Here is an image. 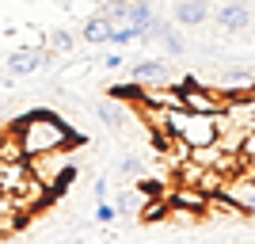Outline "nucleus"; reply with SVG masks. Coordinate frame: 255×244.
Masks as SVG:
<instances>
[{"label":"nucleus","mask_w":255,"mask_h":244,"mask_svg":"<svg viewBox=\"0 0 255 244\" xmlns=\"http://www.w3.org/2000/svg\"><path fill=\"white\" fill-rule=\"evenodd\" d=\"M15 138H19L23 157H38V153H53V149H76L84 141L65 118L50 115V111H31V115H23L19 126H15Z\"/></svg>","instance_id":"f257e3e1"},{"label":"nucleus","mask_w":255,"mask_h":244,"mask_svg":"<svg viewBox=\"0 0 255 244\" xmlns=\"http://www.w3.org/2000/svg\"><path fill=\"white\" fill-rule=\"evenodd\" d=\"M179 99H183V107H187V111H202V115H217V111H225V103H229L221 92L202 88L198 80H183Z\"/></svg>","instance_id":"f03ea898"},{"label":"nucleus","mask_w":255,"mask_h":244,"mask_svg":"<svg viewBox=\"0 0 255 244\" xmlns=\"http://www.w3.org/2000/svg\"><path fill=\"white\" fill-rule=\"evenodd\" d=\"M217 195H225L240 214H255V172L252 176H240V172L225 176V183H221Z\"/></svg>","instance_id":"7ed1b4c3"},{"label":"nucleus","mask_w":255,"mask_h":244,"mask_svg":"<svg viewBox=\"0 0 255 244\" xmlns=\"http://www.w3.org/2000/svg\"><path fill=\"white\" fill-rule=\"evenodd\" d=\"M96 115L103 118V126L111 130V134H126L129 126H133V111L126 107V99L122 96H107L96 103Z\"/></svg>","instance_id":"20e7f679"},{"label":"nucleus","mask_w":255,"mask_h":244,"mask_svg":"<svg viewBox=\"0 0 255 244\" xmlns=\"http://www.w3.org/2000/svg\"><path fill=\"white\" fill-rule=\"evenodd\" d=\"M213 19H217V27L229 34H240L252 27V8H248V0H225L221 8L213 11Z\"/></svg>","instance_id":"39448f33"},{"label":"nucleus","mask_w":255,"mask_h":244,"mask_svg":"<svg viewBox=\"0 0 255 244\" xmlns=\"http://www.w3.org/2000/svg\"><path fill=\"white\" fill-rule=\"evenodd\" d=\"M42 65H46V50H38V46H23V50L8 53L4 69H8V76H31V73H38Z\"/></svg>","instance_id":"423d86ee"},{"label":"nucleus","mask_w":255,"mask_h":244,"mask_svg":"<svg viewBox=\"0 0 255 244\" xmlns=\"http://www.w3.org/2000/svg\"><path fill=\"white\" fill-rule=\"evenodd\" d=\"M80 38H84L88 46H111L115 42V23L96 11V15H88V19L80 23Z\"/></svg>","instance_id":"0eeeda50"},{"label":"nucleus","mask_w":255,"mask_h":244,"mask_svg":"<svg viewBox=\"0 0 255 244\" xmlns=\"http://www.w3.org/2000/svg\"><path fill=\"white\" fill-rule=\"evenodd\" d=\"M133 80L137 84H164L168 80V65L160 61V57H141L133 65Z\"/></svg>","instance_id":"6e6552de"},{"label":"nucleus","mask_w":255,"mask_h":244,"mask_svg":"<svg viewBox=\"0 0 255 244\" xmlns=\"http://www.w3.org/2000/svg\"><path fill=\"white\" fill-rule=\"evenodd\" d=\"M210 15H213V8H206V4H194V0H175V19H179L183 27H202Z\"/></svg>","instance_id":"1a4fd4ad"},{"label":"nucleus","mask_w":255,"mask_h":244,"mask_svg":"<svg viewBox=\"0 0 255 244\" xmlns=\"http://www.w3.org/2000/svg\"><path fill=\"white\" fill-rule=\"evenodd\" d=\"M23 222H27V214L15 206V199H11V195H0V237L15 233Z\"/></svg>","instance_id":"9d476101"},{"label":"nucleus","mask_w":255,"mask_h":244,"mask_svg":"<svg viewBox=\"0 0 255 244\" xmlns=\"http://www.w3.org/2000/svg\"><path fill=\"white\" fill-rule=\"evenodd\" d=\"M145 199H149V191H145V187H122V191H118V214H137L141 206H145Z\"/></svg>","instance_id":"9b49d317"},{"label":"nucleus","mask_w":255,"mask_h":244,"mask_svg":"<svg viewBox=\"0 0 255 244\" xmlns=\"http://www.w3.org/2000/svg\"><path fill=\"white\" fill-rule=\"evenodd\" d=\"M46 46H50V53H61V57H69V53H73V34L57 27V31H50Z\"/></svg>","instance_id":"f8f14e48"},{"label":"nucleus","mask_w":255,"mask_h":244,"mask_svg":"<svg viewBox=\"0 0 255 244\" xmlns=\"http://www.w3.org/2000/svg\"><path fill=\"white\" fill-rule=\"evenodd\" d=\"M137 218H141L145 225H149V222H168V202H160V199L149 202V199H145V206H141Z\"/></svg>","instance_id":"ddd939ff"},{"label":"nucleus","mask_w":255,"mask_h":244,"mask_svg":"<svg viewBox=\"0 0 255 244\" xmlns=\"http://www.w3.org/2000/svg\"><path fill=\"white\" fill-rule=\"evenodd\" d=\"M126 8H129V0H99V15H107L111 23L126 19Z\"/></svg>","instance_id":"4468645a"},{"label":"nucleus","mask_w":255,"mask_h":244,"mask_svg":"<svg viewBox=\"0 0 255 244\" xmlns=\"http://www.w3.org/2000/svg\"><path fill=\"white\" fill-rule=\"evenodd\" d=\"M118 176L133 183V180H141V176H145V164H141L137 157H122V160H118Z\"/></svg>","instance_id":"2eb2a0df"},{"label":"nucleus","mask_w":255,"mask_h":244,"mask_svg":"<svg viewBox=\"0 0 255 244\" xmlns=\"http://www.w3.org/2000/svg\"><path fill=\"white\" fill-rule=\"evenodd\" d=\"M160 42H164V50H168L171 57H183V50H187V42H183L179 34H175V27H168V31H164V38H160Z\"/></svg>","instance_id":"dca6fc26"},{"label":"nucleus","mask_w":255,"mask_h":244,"mask_svg":"<svg viewBox=\"0 0 255 244\" xmlns=\"http://www.w3.org/2000/svg\"><path fill=\"white\" fill-rule=\"evenodd\" d=\"M115 218H118V206H115V202H107V199H99L96 202V222L99 225H115Z\"/></svg>","instance_id":"f3484780"},{"label":"nucleus","mask_w":255,"mask_h":244,"mask_svg":"<svg viewBox=\"0 0 255 244\" xmlns=\"http://www.w3.org/2000/svg\"><path fill=\"white\" fill-rule=\"evenodd\" d=\"M240 153H244V160H248V168L255 172V130L244 138V145H240Z\"/></svg>","instance_id":"a211bd4d"},{"label":"nucleus","mask_w":255,"mask_h":244,"mask_svg":"<svg viewBox=\"0 0 255 244\" xmlns=\"http://www.w3.org/2000/svg\"><path fill=\"white\" fill-rule=\"evenodd\" d=\"M92 191H96V199H107V195H111V183H107V180H96V187H92Z\"/></svg>","instance_id":"6ab92c4d"},{"label":"nucleus","mask_w":255,"mask_h":244,"mask_svg":"<svg viewBox=\"0 0 255 244\" xmlns=\"http://www.w3.org/2000/svg\"><path fill=\"white\" fill-rule=\"evenodd\" d=\"M103 65H107V69H122V65H126V57H118V53H111V57H103Z\"/></svg>","instance_id":"aec40b11"},{"label":"nucleus","mask_w":255,"mask_h":244,"mask_svg":"<svg viewBox=\"0 0 255 244\" xmlns=\"http://www.w3.org/2000/svg\"><path fill=\"white\" fill-rule=\"evenodd\" d=\"M194 4H206V8H213V0H194Z\"/></svg>","instance_id":"412c9836"},{"label":"nucleus","mask_w":255,"mask_h":244,"mask_svg":"<svg viewBox=\"0 0 255 244\" xmlns=\"http://www.w3.org/2000/svg\"><path fill=\"white\" fill-rule=\"evenodd\" d=\"M4 138H8V134H0V153H4Z\"/></svg>","instance_id":"4be33fe9"},{"label":"nucleus","mask_w":255,"mask_h":244,"mask_svg":"<svg viewBox=\"0 0 255 244\" xmlns=\"http://www.w3.org/2000/svg\"><path fill=\"white\" fill-rule=\"evenodd\" d=\"M149 4H156V0H149Z\"/></svg>","instance_id":"5701e85b"}]
</instances>
